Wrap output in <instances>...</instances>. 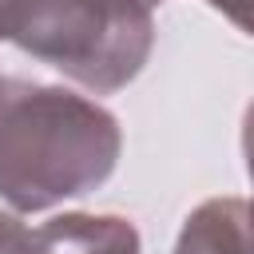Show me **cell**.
<instances>
[{
    "label": "cell",
    "mask_w": 254,
    "mask_h": 254,
    "mask_svg": "<svg viewBox=\"0 0 254 254\" xmlns=\"http://www.w3.org/2000/svg\"><path fill=\"white\" fill-rule=\"evenodd\" d=\"M119 123L95 99L64 87L4 83L0 95V198L36 214L79 198L111 179L119 163Z\"/></svg>",
    "instance_id": "1"
},
{
    "label": "cell",
    "mask_w": 254,
    "mask_h": 254,
    "mask_svg": "<svg viewBox=\"0 0 254 254\" xmlns=\"http://www.w3.org/2000/svg\"><path fill=\"white\" fill-rule=\"evenodd\" d=\"M159 0H28L12 44L91 91L131 83L155 48Z\"/></svg>",
    "instance_id": "2"
},
{
    "label": "cell",
    "mask_w": 254,
    "mask_h": 254,
    "mask_svg": "<svg viewBox=\"0 0 254 254\" xmlns=\"http://www.w3.org/2000/svg\"><path fill=\"white\" fill-rule=\"evenodd\" d=\"M32 238L36 254H139V230L119 214H60Z\"/></svg>",
    "instance_id": "3"
},
{
    "label": "cell",
    "mask_w": 254,
    "mask_h": 254,
    "mask_svg": "<svg viewBox=\"0 0 254 254\" xmlns=\"http://www.w3.org/2000/svg\"><path fill=\"white\" fill-rule=\"evenodd\" d=\"M175 254H250L246 198H210L194 214H187Z\"/></svg>",
    "instance_id": "4"
},
{
    "label": "cell",
    "mask_w": 254,
    "mask_h": 254,
    "mask_svg": "<svg viewBox=\"0 0 254 254\" xmlns=\"http://www.w3.org/2000/svg\"><path fill=\"white\" fill-rule=\"evenodd\" d=\"M0 254H36V238L16 214H0Z\"/></svg>",
    "instance_id": "5"
},
{
    "label": "cell",
    "mask_w": 254,
    "mask_h": 254,
    "mask_svg": "<svg viewBox=\"0 0 254 254\" xmlns=\"http://www.w3.org/2000/svg\"><path fill=\"white\" fill-rule=\"evenodd\" d=\"M24 12H28V0H0V40H12L20 32Z\"/></svg>",
    "instance_id": "6"
},
{
    "label": "cell",
    "mask_w": 254,
    "mask_h": 254,
    "mask_svg": "<svg viewBox=\"0 0 254 254\" xmlns=\"http://www.w3.org/2000/svg\"><path fill=\"white\" fill-rule=\"evenodd\" d=\"M206 4H210V8H218L222 16H230L242 32L250 28V0H206Z\"/></svg>",
    "instance_id": "7"
},
{
    "label": "cell",
    "mask_w": 254,
    "mask_h": 254,
    "mask_svg": "<svg viewBox=\"0 0 254 254\" xmlns=\"http://www.w3.org/2000/svg\"><path fill=\"white\" fill-rule=\"evenodd\" d=\"M4 83H8V79H4V75H0V95H4Z\"/></svg>",
    "instance_id": "8"
}]
</instances>
